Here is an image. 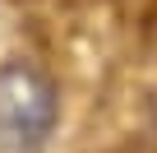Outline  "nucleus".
<instances>
[{
  "instance_id": "1",
  "label": "nucleus",
  "mask_w": 157,
  "mask_h": 153,
  "mask_svg": "<svg viewBox=\"0 0 157 153\" xmlns=\"http://www.w3.org/2000/svg\"><path fill=\"white\" fill-rule=\"evenodd\" d=\"M56 125V88L33 65L0 70V153H42Z\"/></svg>"
}]
</instances>
